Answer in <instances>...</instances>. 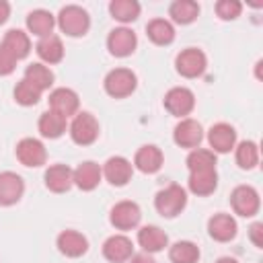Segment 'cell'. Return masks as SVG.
<instances>
[{
    "instance_id": "1",
    "label": "cell",
    "mask_w": 263,
    "mask_h": 263,
    "mask_svg": "<svg viewBox=\"0 0 263 263\" xmlns=\"http://www.w3.org/2000/svg\"><path fill=\"white\" fill-rule=\"evenodd\" d=\"M185 205H187V193H185V189H183L181 185H177V183H173V185L160 189V191L156 193V197H154V208H156V212H158L160 216H164V218H175V216H179V214L185 210Z\"/></svg>"
},
{
    "instance_id": "2",
    "label": "cell",
    "mask_w": 263,
    "mask_h": 263,
    "mask_svg": "<svg viewBox=\"0 0 263 263\" xmlns=\"http://www.w3.org/2000/svg\"><path fill=\"white\" fill-rule=\"evenodd\" d=\"M58 27L62 29V33H66L70 37H82V35H86V31L90 27V16L82 6L70 4L60 10Z\"/></svg>"
},
{
    "instance_id": "3",
    "label": "cell",
    "mask_w": 263,
    "mask_h": 263,
    "mask_svg": "<svg viewBox=\"0 0 263 263\" xmlns=\"http://www.w3.org/2000/svg\"><path fill=\"white\" fill-rule=\"evenodd\" d=\"M99 121L92 113L88 111H82V113H76V117L72 119L70 123V136L72 140L78 144V146H88L92 144L97 138H99Z\"/></svg>"
},
{
    "instance_id": "4",
    "label": "cell",
    "mask_w": 263,
    "mask_h": 263,
    "mask_svg": "<svg viewBox=\"0 0 263 263\" xmlns=\"http://www.w3.org/2000/svg\"><path fill=\"white\" fill-rule=\"evenodd\" d=\"M138 78L132 70L127 68H115L105 76V90L107 95H111L113 99H123L129 97L136 90Z\"/></svg>"
},
{
    "instance_id": "5",
    "label": "cell",
    "mask_w": 263,
    "mask_h": 263,
    "mask_svg": "<svg viewBox=\"0 0 263 263\" xmlns=\"http://www.w3.org/2000/svg\"><path fill=\"white\" fill-rule=\"evenodd\" d=\"M175 66H177V72L185 78H197L205 72L208 68V58L201 49L197 47H187L183 49L177 60H175Z\"/></svg>"
},
{
    "instance_id": "6",
    "label": "cell",
    "mask_w": 263,
    "mask_h": 263,
    "mask_svg": "<svg viewBox=\"0 0 263 263\" xmlns=\"http://www.w3.org/2000/svg\"><path fill=\"white\" fill-rule=\"evenodd\" d=\"M230 203H232V210L238 216H242V218L255 216L259 212V205H261L259 193L251 185H238V187H234V191L230 195Z\"/></svg>"
},
{
    "instance_id": "7",
    "label": "cell",
    "mask_w": 263,
    "mask_h": 263,
    "mask_svg": "<svg viewBox=\"0 0 263 263\" xmlns=\"http://www.w3.org/2000/svg\"><path fill=\"white\" fill-rule=\"evenodd\" d=\"M142 220V212H140V205L136 201H119L111 208V214H109V222L117 228V230H129V228H136Z\"/></svg>"
},
{
    "instance_id": "8",
    "label": "cell",
    "mask_w": 263,
    "mask_h": 263,
    "mask_svg": "<svg viewBox=\"0 0 263 263\" xmlns=\"http://www.w3.org/2000/svg\"><path fill=\"white\" fill-rule=\"evenodd\" d=\"M136 45H138V37L127 27H117L107 37V49L115 58H127V55H132L134 49H136Z\"/></svg>"
},
{
    "instance_id": "9",
    "label": "cell",
    "mask_w": 263,
    "mask_h": 263,
    "mask_svg": "<svg viewBox=\"0 0 263 263\" xmlns=\"http://www.w3.org/2000/svg\"><path fill=\"white\" fill-rule=\"evenodd\" d=\"M195 107V97L189 88L185 86H175L164 95V109L175 115V117H185L193 111Z\"/></svg>"
},
{
    "instance_id": "10",
    "label": "cell",
    "mask_w": 263,
    "mask_h": 263,
    "mask_svg": "<svg viewBox=\"0 0 263 263\" xmlns=\"http://www.w3.org/2000/svg\"><path fill=\"white\" fill-rule=\"evenodd\" d=\"M14 152H16L18 162L25 164V166H31V168L45 164V158H47L45 146L39 140H35V138H23L16 144V150Z\"/></svg>"
},
{
    "instance_id": "11",
    "label": "cell",
    "mask_w": 263,
    "mask_h": 263,
    "mask_svg": "<svg viewBox=\"0 0 263 263\" xmlns=\"http://www.w3.org/2000/svg\"><path fill=\"white\" fill-rule=\"evenodd\" d=\"M47 101H49V111H53V113H58L66 119L72 117L78 111V105H80L78 95L72 88H66V86L51 90Z\"/></svg>"
},
{
    "instance_id": "12",
    "label": "cell",
    "mask_w": 263,
    "mask_h": 263,
    "mask_svg": "<svg viewBox=\"0 0 263 263\" xmlns=\"http://www.w3.org/2000/svg\"><path fill=\"white\" fill-rule=\"evenodd\" d=\"M134 255V242L123 234H113L103 242V257L109 263H125Z\"/></svg>"
},
{
    "instance_id": "13",
    "label": "cell",
    "mask_w": 263,
    "mask_h": 263,
    "mask_svg": "<svg viewBox=\"0 0 263 263\" xmlns=\"http://www.w3.org/2000/svg\"><path fill=\"white\" fill-rule=\"evenodd\" d=\"M25 193V181L12 171L0 173V205H14Z\"/></svg>"
},
{
    "instance_id": "14",
    "label": "cell",
    "mask_w": 263,
    "mask_h": 263,
    "mask_svg": "<svg viewBox=\"0 0 263 263\" xmlns=\"http://www.w3.org/2000/svg\"><path fill=\"white\" fill-rule=\"evenodd\" d=\"M173 140L181 148H195L203 140V129H201L199 121H195V119H181L175 125Z\"/></svg>"
},
{
    "instance_id": "15",
    "label": "cell",
    "mask_w": 263,
    "mask_h": 263,
    "mask_svg": "<svg viewBox=\"0 0 263 263\" xmlns=\"http://www.w3.org/2000/svg\"><path fill=\"white\" fill-rule=\"evenodd\" d=\"M101 171H103L105 179H107L111 185H115V187L127 185V181H129L132 175H134L132 162H129L127 158H123V156H111V158L105 162V166H103Z\"/></svg>"
},
{
    "instance_id": "16",
    "label": "cell",
    "mask_w": 263,
    "mask_h": 263,
    "mask_svg": "<svg viewBox=\"0 0 263 263\" xmlns=\"http://www.w3.org/2000/svg\"><path fill=\"white\" fill-rule=\"evenodd\" d=\"M208 142H210L212 152L226 154L236 144V132H234V127L230 123H216L208 132Z\"/></svg>"
},
{
    "instance_id": "17",
    "label": "cell",
    "mask_w": 263,
    "mask_h": 263,
    "mask_svg": "<svg viewBox=\"0 0 263 263\" xmlns=\"http://www.w3.org/2000/svg\"><path fill=\"white\" fill-rule=\"evenodd\" d=\"M74 185V171L68 164H51L45 171V187L53 193H64Z\"/></svg>"
},
{
    "instance_id": "18",
    "label": "cell",
    "mask_w": 263,
    "mask_h": 263,
    "mask_svg": "<svg viewBox=\"0 0 263 263\" xmlns=\"http://www.w3.org/2000/svg\"><path fill=\"white\" fill-rule=\"evenodd\" d=\"M208 232L218 242H228L236 236V220L230 214H214L208 222Z\"/></svg>"
},
{
    "instance_id": "19",
    "label": "cell",
    "mask_w": 263,
    "mask_h": 263,
    "mask_svg": "<svg viewBox=\"0 0 263 263\" xmlns=\"http://www.w3.org/2000/svg\"><path fill=\"white\" fill-rule=\"evenodd\" d=\"M58 251L66 257H82L88 251V240L76 230H64L58 234Z\"/></svg>"
},
{
    "instance_id": "20",
    "label": "cell",
    "mask_w": 263,
    "mask_h": 263,
    "mask_svg": "<svg viewBox=\"0 0 263 263\" xmlns=\"http://www.w3.org/2000/svg\"><path fill=\"white\" fill-rule=\"evenodd\" d=\"M101 177H103V171L92 160H84L74 168V185L82 191H92L101 183Z\"/></svg>"
},
{
    "instance_id": "21",
    "label": "cell",
    "mask_w": 263,
    "mask_h": 263,
    "mask_svg": "<svg viewBox=\"0 0 263 263\" xmlns=\"http://www.w3.org/2000/svg\"><path fill=\"white\" fill-rule=\"evenodd\" d=\"M162 160H164V156H162L160 148H156V146H152V144L142 146V148L136 152V156H134L136 168L142 171V173H146V175H152V173L160 171Z\"/></svg>"
},
{
    "instance_id": "22",
    "label": "cell",
    "mask_w": 263,
    "mask_h": 263,
    "mask_svg": "<svg viewBox=\"0 0 263 263\" xmlns=\"http://www.w3.org/2000/svg\"><path fill=\"white\" fill-rule=\"evenodd\" d=\"M189 191L195 195H210L218 187V173L216 168H205V171H193L189 173Z\"/></svg>"
},
{
    "instance_id": "23",
    "label": "cell",
    "mask_w": 263,
    "mask_h": 263,
    "mask_svg": "<svg viewBox=\"0 0 263 263\" xmlns=\"http://www.w3.org/2000/svg\"><path fill=\"white\" fill-rule=\"evenodd\" d=\"M53 25H55V18L49 10L37 8V10H31L27 14V29H29V33L37 35L39 39L49 37L53 31Z\"/></svg>"
},
{
    "instance_id": "24",
    "label": "cell",
    "mask_w": 263,
    "mask_h": 263,
    "mask_svg": "<svg viewBox=\"0 0 263 263\" xmlns=\"http://www.w3.org/2000/svg\"><path fill=\"white\" fill-rule=\"evenodd\" d=\"M138 242L146 253H158L168 245V236L158 226H142L138 230Z\"/></svg>"
},
{
    "instance_id": "25",
    "label": "cell",
    "mask_w": 263,
    "mask_h": 263,
    "mask_svg": "<svg viewBox=\"0 0 263 263\" xmlns=\"http://www.w3.org/2000/svg\"><path fill=\"white\" fill-rule=\"evenodd\" d=\"M2 45L16 58V60H23L29 55L31 51V41H29V35L21 29H10L6 31L4 39H2Z\"/></svg>"
},
{
    "instance_id": "26",
    "label": "cell",
    "mask_w": 263,
    "mask_h": 263,
    "mask_svg": "<svg viewBox=\"0 0 263 263\" xmlns=\"http://www.w3.org/2000/svg\"><path fill=\"white\" fill-rule=\"evenodd\" d=\"M35 51L45 64H58L64 58V45H62V39L58 35H49V37L39 39Z\"/></svg>"
},
{
    "instance_id": "27",
    "label": "cell",
    "mask_w": 263,
    "mask_h": 263,
    "mask_svg": "<svg viewBox=\"0 0 263 263\" xmlns=\"http://www.w3.org/2000/svg\"><path fill=\"white\" fill-rule=\"evenodd\" d=\"M146 35L156 45H168L175 39V27L166 18H154L146 25Z\"/></svg>"
},
{
    "instance_id": "28",
    "label": "cell",
    "mask_w": 263,
    "mask_h": 263,
    "mask_svg": "<svg viewBox=\"0 0 263 263\" xmlns=\"http://www.w3.org/2000/svg\"><path fill=\"white\" fill-rule=\"evenodd\" d=\"M39 134L43 138H49V140H55L60 138L64 132H66V117L53 113V111H45L41 117H39Z\"/></svg>"
},
{
    "instance_id": "29",
    "label": "cell",
    "mask_w": 263,
    "mask_h": 263,
    "mask_svg": "<svg viewBox=\"0 0 263 263\" xmlns=\"http://www.w3.org/2000/svg\"><path fill=\"white\" fill-rule=\"evenodd\" d=\"M168 14L175 23L179 25H189L197 18L199 14V4L193 2V0H175L168 8Z\"/></svg>"
},
{
    "instance_id": "30",
    "label": "cell",
    "mask_w": 263,
    "mask_h": 263,
    "mask_svg": "<svg viewBox=\"0 0 263 263\" xmlns=\"http://www.w3.org/2000/svg\"><path fill=\"white\" fill-rule=\"evenodd\" d=\"M23 78L27 82H31L35 88H39L41 92L47 90L53 84V72L47 66H43V64H29Z\"/></svg>"
},
{
    "instance_id": "31",
    "label": "cell",
    "mask_w": 263,
    "mask_h": 263,
    "mask_svg": "<svg viewBox=\"0 0 263 263\" xmlns=\"http://www.w3.org/2000/svg\"><path fill=\"white\" fill-rule=\"evenodd\" d=\"M109 12L121 23H134L140 16V4L136 0H113L109 4Z\"/></svg>"
},
{
    "instance_id": "32",
    "label": "cell",
    "mask_w": 263,
    "mask_h": 263,
    "mask_svg": "<svg viewBox=\"0 0 263 263\" xmlns=\"http://www.w3.org/2000/svg\"><path fill=\"white\" fill-rule=\"evenodd\" d=\"M168 257L173 263H197L199 259V249L191 240H179L171 247Z\"/></svg>"
},
{
    "instance_id": "33",
    "label": "cell",
    "mask_w": 263,
    "mask_h": 263,
    "mask_svg": "<svg viewBox=\"0 0 263 263\" xmlns=\"http://www.w3.org/2000/svg\"><path fill=\"white\" fill-rule=\"evenodd\" d=\"M259 162V146L251 140H245L236 146V164L245 171L255 168Z\"/></svg>"
},
{
    "instance_id": "34",
    "label": "cell",
    "mask_w": 263,
    "mask_h": 263,
    "mask_svg": "<svg viewBox=\"0 0 263 263\" xmlns=\"http://www.w3.org/2000/svg\"><path fill=\"white\" fill-rule=\"evenodd\" d=\"M187 168H189V173H193V171H205V168H216V154L212 150L195 148L187 156Z\"/></svg>"
},
{
    "instance_id": "35",
    "label": "cell",
    "mask_w": 263,
    "mask_h": 263,
    "mask_svg": "<svg viewBox=\"0 0 263 263\" xmlns=\"http://www.w3.org/2000/svg\"><path fill=\"white\" fill-rule=\"evenodd\" d=\"M41 99V90L35 88L31 82H27L25 78L16 82L14 86V101L23 107H31V105H37V101Z\"/></svg>"
},
{
    "instance_id": "36",
    "label": "cell",
    "mask_w": 263,
    "mask_h": 263,
    "mask_svg": "<svg viewBox=\"0 0 263 263\" xmlns=\"http://www.w3.org/2000/svg\"><path fill=\"white\" fill-rule=\"evenodd\" d=\"M242 10V4L238 0H220L216 4V14L222 21H234Z\"/></svg>"
},
{
    "instance_id": "37",
    "label": "cell",
    "mask_w": 263,
    "mask_h": 263,
    "mask_svg": "<svg viewBox=\"0 0 263 263\" xmlns=\"http://www.w3.org/2000/svg\"><path fill=\"white\" fill-rule=\"evenodd\" d=\"M16 58L0 43V76H8V74H12V70H14V66H16Z\"/></svg>"
},
{
    "instance_id": "38",
    "label": "cell",
    "mask_w": 263,
    "mask_h": 263,
    "mask_svg": "<svg viewBox=\"0 0 263 263\" xmlns=\"http://www.w3.org/2000/svg\"><path fill=\"white\" fill-rule=\"evenodd\" d=\"M249 234H251V240L255 247H263V224L261 222H255L251 228H249Z\"/></svg>"
},
{
    "instance_id": "39",
    "label": "cell",
    "mask_w": 263,
    "mask_h": 263,
    "mask_svg": "<svg viewBox=\"0 0 263 263\" xmlns=\"http://www.w3.org/2000/svg\"><path fill=\"white\" fill-rule=\"evenodd\" d=\"M129 263H156V261L150 257V253H140V255H132Z\"/></svg>"
},
{
    "instance_id": "40",
    "label": "cell",
    "mask_w": 263,
    "mask_h": 263,
    "mask_svg": "<svg viewBox=\"0 0 263 263\" xmlns=\"http://www.w3.org/2000/svg\"><path fill=\"white\" fill-rule=\"evenodd\" d=\"M8 14H10V4L4 2V0H0V25L8 21Z\"/></svg>"
},
{
    "instance_id": "41",
    "label": "cell",
    "mask_w": 263,
    "mask_h": 263,
    "mask_svg": "<svg viewBox=\"0 0 263 263\" xmlns=\"http://www.w3.org/2000/svg\"><path fill=\"white\" fill-rule=\"evenodd\" d=\"M216 263H238L236 259H232V257H222V259H218Z\"/></svg>"
}]
</instances>
